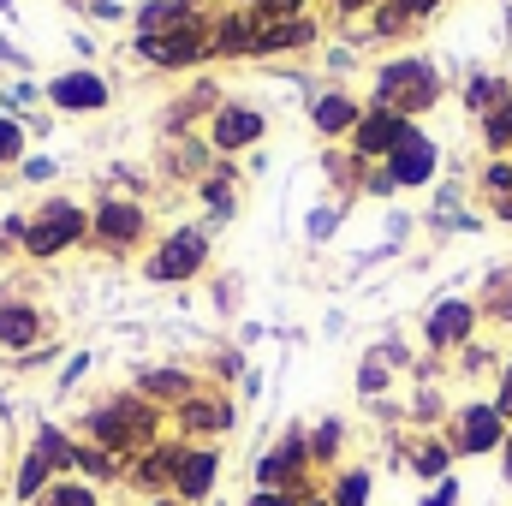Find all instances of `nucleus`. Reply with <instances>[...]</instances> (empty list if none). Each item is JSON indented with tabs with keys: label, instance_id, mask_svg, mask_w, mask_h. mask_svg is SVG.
Returning a JSON list of instances; mask_svg holds the SVG:
<instances>
[{
	"label": "nucleus",
	"instance_id": "nucleus-1",
	"mask_svg": "<svg viewBox=\"0 0 512 506\" xmlns=\"http://www.w3.org/2000/svg\"><path fill=\"white\" fill-rule=\"evenodd\" d=\"M90 447H102V453H149V435H155V411L149 405H137V399H114V405H102V411H90Z\"/></svg>",
	"mask_w": 512,
	"mask_h": 506
},
{
	"label": "nucleus",
	"instance_id": "nucleus-2",
	"mask_svg": "<svg viewBox=\"0 0 512 506\" xmlns=\"http://www.w3.org/2000/svg\"><path fill=\"white\" fill-rule=\"evenodd\" d=\"M512 435V423L495 411V405H465L459 417H453V435H447V447L459 453V459H483V453H501V441Z\"/></svg>",
	"mask_w": 512,
	"mask_h": 506
},
{
	"label": "nucleus",
	"instance_id": "nucleus-3",
	"mask_svg": "<svg viewBox=\"0 0 512 506\" xmlns=\"http://www.w3.org/2000/svg\"><path fill=\"white\" fill-rule=\"evenodd\" d=\"M376 102L393 108V114L429 108V102H435V72H429L423 60H393V66L382 72V84H376Z\"/></svg>",
	"mask_w": 512,
	"mask_h": 506
},
{
	"label": "nucleus",
	"instance_id": "nucleus-4",
	"mask_svg": "<svg viewBox=\"0 0 512 506\" xmlns=\"http://www.w3.org/2000/svg\"><path fill=\"white\" fill-rule=\"evenodd\" d=\"M304 471H310V447H304V435H286L280 447H268V453H262L256 483H262V489H274V495H298Z\"/></svg>",
	"mask_w": 512,
	"mask_h": 506
},
{
	"label": "nucleus",
	"instance_id": "nucleus-5",
	"mask_svg": "<svg viewBox=\"0 0 512 506\" xmlns=\"http://www.w3.org/2000/svg\"><path fill=\"white\" fill-rule=\"evenodd\" d=\"M215 477H221V453H215V447H179V471H173V495H179V501L185 506L209 501Z\"/></svg>",
	"mask_w": 512,
	"mask_h": 506
},
{
	"label": "nucleus",
	"instance_id": "nucleus-6",
	"mask_svg": "<svg viewBox=\"0 0 512 506\" xmlns=\"http://www.w3.org/2000/svg\"><path fill=\"white\" fill-rule=\"evenodd\" d=\"M84 233V215L72 209V203H48L42 215H36V227H30V251H60V245H72Z\"/></svg>",
	"mask_w": 512,
	"mask_h": 506
},
{
	"label": "nucleus",
	"instance_id": "nucleus-7",
	"mask_svg": "<svg viewBox=\"0 0 512 506\" xmlns=\"http://www.w3.org/2000/svg\"><path fill=\"white\" fill-rule=\"evenodd\" d=\"M405 137H411V126H405V114H393V108H376L370 120H358V149H364V155H393Z\"/></svg>",
	"mask_w": 512,
	"mask_h": 506
},
{
	"label": "nucleus",
	"instance_id": "nucleus-8",
	"mask_svg": "<svg viewBox=\"0 0 512 506\" xmlns=\"http://www.w3.org/2000/svg\"><path fill=\"white\" fill-rule=\"evenodd\" d=\"M429 173H435V143L411 131V137L393 149V185H423Z\"/></svg>",
	"mask_w": 512,
	"mask_h": 506
},
{
	"label": "nucleus",
	"instance_id": "nucleus-9",
	"mask_svg": "<svg viewBox=\"0 0 512 506\" xmlns=\"http://www.w3.org/2000/svg\"><path fill=\"white\" fill-rule=\"evenodd\" d=\"M173 471H179V447H149V453L131 465V483L161 501V489H173Z\"/></svg>",
	"mask_w": 512,
	"mask_h": 506
},
{
	"label": "nucleus",
	"instance_id": "nucleus-10",
	"mask_svg": "<svg viewBox=\"0 0 512 506\" xmlns=\"http://www.w3.org/2000/svg\"><path fill=\"white\" fill-rule=\"evenodd\" d=\"M471 328H477V310L453 298L429 316V346H459V340H471Z\"/></svg>",
	"mask_w": 512,
	"mask_h": 506
},
{
	"label": "nucleus",
	"instance_id": "nucleus-11",
	"mask_svg": "<svg viewBox=\"0 0 512 506\" xmlns=\"http://www.w3.org/2000/svg\"><path fill=\"white\" fill-rule=\"evenodd\" d=\"M179 429L185 435H221V429H233V405H221V399H185L179 405Z\"/></svg>",
	"mask_w": 512,
	"mask_h": 506
},
{
	"label": "nucleus",
	"instance_id": "nucleus-12",
	"mask_svg": "<svg viewBox=\"0 0 512 506\" xmlns=\"http://www.w3.org/2000/svg\"><path fill=\"white\" fill-rule=\"evenodd\" d=\"M197 262H203V239H197V233H173V245L149 262V274H155V280H179V274H191Z\"/></svg>",
	"mask_w": 512,
	"mask_h": 506
},
{
	"label": "nucleus",
	"instance_id": "nucleus-13",
	"mask_svg": "<svg viewBox=\"0 0 512 506\" xmlns=\"http://www.w3.org/2000/svg\"><path fill=\"white\" fill-rule=\"evenodd\" d=\"M137 30H143V42L173 36V30H191V0H161V6L137 12Z\"/></svg>",
	"mask_w": 512,
	"mask_h": 506
},
{
	"label": "nucleus",
	"instance_id": "nucleus-14",
	"mask_svg": "<svg viewBox=\"0 0 512 506\" xmlns=\"http://www.w3.org/2000/svg\"><path fill=\"white\" fill-rule=\"evenodd\" d=\"M54 102H60V108H102V102H108V84L90 78V72H72V78L54 84Z\"/></svg>",
	"mask_w": 512,
	"mask_h": 506
},
{
	"label": "nucleus",
	"instance_id": "nucleus-15",
	"mask_svg": "<svg viewBox=\"0 0 512 506\" xmlns=\"http://www.w3.org/2000/svg\"><path fill=\"white\" fill-rule=\"evenodd\" d=\"M143 54H149L155 66H191L203 48H197V36H191V30H173V36H155V42H143Z\"/></svg>",
	"mask_w": 512,
	"mask_h": 506
},
{
	"label": "nucleus",
	"instance_id": "nucleus-16",
	"mask_svg": "<svg viewBox=\"0 0 512 506\" xmlns=\"http://www.w3.org/2000/svg\"><path fill=\"white\" fill-rule=\"evenodd\" d=\"M256 137H262V120H256L251 108H227V114L215 120V143H221V149H245Z\"/></svg>",
	"mask_w": 512,
	"mask_h": 506
},
{
	"label": "nucleus",
	"instance_id": "nucleus-17",
	"mask_svg": "<svg viewBox=\"0 0 512 506\" xmlns=\"http://www.w3.org/2000/svg\"><path fill=\"white\" fill-rule=\"evenodd\" d=\"M96 233H102L108 245H131V239L143 233V215H137L131 203H108V209L96 215Z\"/></svg>",
	"mask_w": 512,
	"mask_h": 506
},
{
	"label": "nucleus",
	"instance_id": "nucleus-18",
	"mask_svg": "<svg viewBox=\"0 0 512 506\" xmlns=\"http://www.w3.org/2000/svg\"><path fill=\"white\" fill-rule=\"evenodd\" d=\"M447 465H453V447H447V441H423V447H411V471H417V477L447 483Z\"/></svg>",
	"mask_w": 512,
	"mask_h": 506
},
{
	"label": "nucleus",
	"instance_id": "nucleus-19",
	"mask_svg": "<svg viewBox=\"0 0 512 506\" xmlns=\"http://www.w3.org/2000/svg\"><path fill=\"white\" fill-rule=\"evenodd\" d=\"M42 334V322H36V310H0V346H12V352H24L30 340Z\"/></svg>",
	"mask_w": 512,
	"mask_h": 506
},
{
	"label": "nucleus",
	"instance_id": "nucleus-20",
	"mask_svg": "<svg viewBox=\"0 0 512 506\" xmlns=\"http://www.w3.org/2000/svg\"><path fill=\"white\" fill-rule=\"evenodd\" d=\"M48 477H54V471H48V459H42V453H30V459H24V471H18V501L48 495Z\"/></svg>",
	"mask_w": 512,
	"mask_h": 506
},
{
	"label": "nucleus",
	"instance_id": "nucleus-21",
	"mask_svg": "<svg viewBox=\"0 0 512 506\" xmlns=\"http://www.w3.org/2000/svg\"><path fill=\"white\" fill-rule=\"evenodd\" d=\"M328 506H370V471H340Z\"/></svg>",
	"mask_w": 512,
	"mask_h": 506
},
{
	"label": "nucleus",
	"instance_id": "nucleus-22",
	"mask_svg": "<svg viewBox=\"0 0 512 506\" xmlns=\"http://www.w3.org/2000/svg\"><path fill=\"white\" fill-rule=\"evenodd\" d=\"M483 137H489V149H512V96L483 114Z\"/></svg>",
	"mask_w": 512,
	"mask_h": 506
},
{
	"label": "nucleus",
	"instance_id": "nucleus-23",
	"mask_svg": "<svg viewBox=\"0 0 512 506\" xmlns=\"http://www.w3.org/2000/svg\"><path fill=\"white\" fill-rule=\"evenodd\" d=\"M352 120H358V108H352L346 96H322V102H316V126L322 131H346Z\"/></svg>",
	"mask_w": 512,
	"mask_h": 506
},
{
	"label": "nucleus",
	"instance_id": "nucleus-24",
	"mask_svg": "<svg viewBox=\"0 0 512 506\" xmlns=\"http://www.w3.org/2000/svg\"><path fill=\"white\" fill-rule=\"evenodd\" d=\"M30 453H42V459H48V471H66V465H72V453H78V447H66V435H60V429H42V435H36V447H30Z\"/></svg>",
	"mask_w": 512,
	"mask_h": 506
},
{
	"label": "nucleus",
	"instance_id": "nucleus-25",
	"mask_svg": "<svg viewBox=\"0 0 512 506\" xmlns=\"http://www.w3.org/2000/svg\"><path fill=\"white\" fill-rule=\"evenodd\" d=\"M72 471H84V477H120V459L102 453V447H78L72 453Z\"/></svg>",
	"mask_w": 512,
	"mask_h": 506
},
{
	"label": "nucleus",
	"instance_id": "nucleus-26",
	"mask_svg": "<svg viewBox=\"0 0 512 506\" xmlns=\"http://www.w3.org/2000/svg\"><path fill=\"white\" fill-rule=\"evenodd\" d=\"M42 506H102V501H96V489H90V483H48Z\"/></svg>",
	"mask_w": 512,
	"mask_h": 506
},
{
	"label": "nucleus",
	"instance_id": "nucleus-27",
	"mask_svg": "<svg viewBox=\"0 0 512 506\" xmlns=\"http://www.w3.org/2000/svg\"><path fill=\"white\" fill-rule=\"evenodd\" d=\"M215 42H221V54H251L256 30H251V24H245V18H227V24H221V36H215Z\"/></svg>",
	"mask_w": 512,
	"mask_h": 506
},
{
	"label": "nucleus",
	"instance_id": "nucleus-28",
	"mask_svg": "<svg viewBox=\"0 0 512 506\" xmlns=\"http://www.w3.org/2000/svg\"><path fill=\"white\" fill-rule=\"evenodd\" d=\"M465 102H471V108H477V114H489V108H495V102H507V90H501V84H495V78H477V84H471V96H465Z\"/></svg>",
	"mask_w": 512,
	"mask_h": 506
},
{
	"label": "nucleus",
	"instance_id": "nucleus-29",
	"mask_svg": "<svg viewBox=\"0 0 512 506\" xmlns=\"http://www.w3.org/2000/svg\"><path fill=\"white\" fill-rule=\"evenodd\" d=\"M334 453H340V423H322V429H316V441H310V459H316V465H328Z\"/></svg>",
	"mask_w": 512,
	"mask_h": 506
},
{
	"label": "nucleus",
	"instance_id": "nucleus-30",
	"mask_svg": "<svg viewBox=\"0 0 512 506\" xmlns=\"http://www.w3.org/2000/svg\"><path fill=\"white\" fill-rule=\"evenodd\" d=\"M143 387H149V393H161V399H185V376H179V370H155Z\"/></svg>",
	"mask_w": 512,
	"mask_h": 506
},
{
	"label": "nucleus",
	"instance_id": "nucleus-31",
	"mask_svg": "<svg viewBox=\"0 0 512 506\" xmlns=\"http://www.w3.org/2000/svg\"><path fill=\"white\" fill-rule=\"evenodd\" d=\"M483 191H495V197H512V167H507V161H495V167L483 173Z\"/></svg>",
	"mask_w": 512,
	"mask_h": 506
},
{
	"label": "nucleus",
	"instance_id": "nucleus-32",
	"mask_svg": "<svg viewBox=\"0 0 512 506\" xmlns=\"http://www.w3.org/2000/svg\"><path fill=\"white\" fill-rule=\"evenodd\" d=\"M423 506H459V483H453V477H447V483H435V495H429Z\"/></svg>",
	"mask_w": 512,
	"mask_h": 506
},
{
	"label": "nucleus",
	"instance_id": "nucleus-33",
	"mask_svg": "<svg viewBox=\"0 0 512 506\" xmlns=\"http://www.w3.org/2000/svg\"><path fill=\"white\" fill-rule=\"evenodd\" d=\"M12 155H18V126L0 120V161H12Z\"/></svg>",
	"mask_w": 512,
	"mask_h": 506
},
{
	"label": "nucleus",
	"instance_id": "nucleus-34",
	"mask_svg": "<svg viewBox=\"0 0 512 506\" xmlns=\"http://www.w3.org/2000/svg\"><path fill=\"white\" fill-rule=\"evenodd\" d=\"M251 506H298V495H274V489H256Z\"/></svg>",
	"mask_w": 512,
	"mask_h": 506
},
{
	"label": "nucleus",
	"instance_id": "nucleus-35",
	"mask_svg": "<svg viewBox=\"0 0 512 506\" xmlns=\"http://www.w3.org/2000/svg\"><path fill=\"white\" fill-rule=\"evenodd\" d=\"M495 411L512 423V370H507V381H501V393H495Z\"/></svg>",
	"mask_w": 512,
	"mask_h": 506
},
{
	"label": "nucleus",
	"instance_id": "nucleus-36",
	"mask_svg": "<svg viewBox=\"0 0 512 506\" xmlns=\"http://www.w3.org/2000/svg\"><path fill=\"white\" fill-rule=\"evenodd\" d=\"M393 6H399V12H405V18H417V12H435V6H441V0H393Z\"/></svg>",
	"mask_w": 512,
	"mask_h": 506
},
{
	"label": "nucleus",
	"instance_id": "nucleus-37",
	"mask_svg": "<svg viewBox=\"0 0 512 506\" xmlns=\"http://www.w3.org/2000/svg\"><path fill=\"white\" fill-rule=\"evenodd\" d=\"M256 6H262L268 18H286V12H298V0H256Z\"/></svg>",
	"mask_w": 512,
	"mask_h": 506
},
{
	"label": "nucleus",
	"instance_id": "nucleus-38",
	"mask_svg": "<svg viewBox=\"0 0 512 506\" xmlns=\"http://www.w3.org/2000/svg\"><path fill=\"white\" fill-rule=\"evenodd\" d=\"M501 471H507V483H512V435L501 441Z\"/></svg>",
	"mask_w": 512,
	"mask_h": 506
},
{
	"label": "nucleus",
	"instance_id": "nucleus-39",
	"mask_svg": "<svg viewBox=\"0 0 512 506\" xmlns=\"http://www.w3.org/2000/svg\"><path fill=\"white\" fill-rule=\"evenodd\" d=\"M149 506H185V501L179 495H161V501H149Z\"/></svg>",
	"mask_w": 512,
	"mask_h": 506
},
{
	"label": "nucleus",
	"instance_id": "nucleus-40",
	"mask_svg": "<svg viewBox=\"0 0 512 506\" xmlns=\"http://www.w3.org/2000/svg\"><path fill=\"white\" fill-rule=\"evenodd\" d=\"M340 6H346V12H358V6H376V0H340Z\"/></svg>",
	"mask_w": 512,
	"mask_h": 506
}]
</instances>
